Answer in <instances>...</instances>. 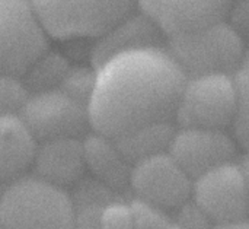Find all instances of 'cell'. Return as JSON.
<instances>
[{"label":"cell","instance_id":"obj_1","mask_svg":"<svg viewBox=\"0 0 249 229\" xmlns=\"http://www.w3.org/2000/svg\"><path fill=\"white\" fill-rule=\"evenodd\" d=\"M188 76L165 45L124 51L95 67L90 130L114 140L174 123Z\"/></svg>","mask_w":249,"mask_h":229},{"label":"cell","instance_id":"obj_2","mask_svg":"<svg viewBox=\"0 0 249 229\" xmlns=\"http://www.w3.org/2000/svg\"><path fill=\"white\" fill-rule=\"evenodd\" d=\"M74 219L66 189L42 178H18L0 194L3 229H73Z\"/></svg>","mask_w":249,"mask_h":229},{"label":"cell","instance_id":"obj_3","mask_svg":"<svg viewBox=\"0 0 249 229\" xmlns=\"http://www.w3.org/2000/svg\"><path fill=\"white\" fill-rule=\"evenodd\" d=\"M50 38L96 39L137 10V0H31Z\"/></svg>","mask_w":249,"mask_h":229},{"label":"cell","instance_id":"obj_4","mask_svg":"<svg viewBox=\"0 0 249 229\" xmlns=\"http://www.w3.org/2000/svg\"><path fill=\"white\" fill-rule=\"evenodd\" d=\"M165 47L185 75H233L245 57L244 35L226 20L166 38Z\"/></svg>","mask_w":249,"mask_h":229},{"label":"cell","instance_id":"obj_5","mask_svg":"<svg viewBox=\"0 0 249 229\" xmlns=\"http://www.w3.org/2000/svg\"><path fill=\"white\" fill-rule=\"evenodd\" d=\"M238 107L233 75L206 73L190 76L181 94L175 121L179 127L226 130Z\"/></svg>","mask_w":249,"mask_h":229},{"label":"cell","instance_id":"obj_6","mask_svg":"<svg viewBox=\"0 0 249 229\" xmlns=\"http://www.w3.org/2000/svg\"><path fill=\"white\" fill-rule=\"evenodd\" d=\"M50 48V37L31 0H0V73L22 77Z\"/></svg>","mask_w":249,"mask_h":229},{"label":"cell","instance_id":"obj_7","mask_svg":"<svg viewBox=\"0 0 249 229\" xmlns=\"http://www.w3.org/2000/svg\"><path fill=\"white\" fill-rule=\"evenodd\" d=\"M19 115L38 143L83 139L90 130L88 107L60 88L29 94Z\"/></svg>","mask_w":249,"mask_h":229},{"label":"cell","instance_id":"obj_8","mask_svg":"<svg viewBox=\"0 0 249 229\" xmlns=\"http://www.w3.org/2000/svg\"><path fill=\"white\" fill-rule=\"evenodd\" d=\"M191 199L214 225L248 219V186L241 162L231 161L197 177Z\"/></svg>","mask_w":249,"mask_h":229},{"label":"cell","instance_id":"obj_9","mask_svg":"<svg viewBox=\"0 0 249 229\" xmlns=\"http://www.w3.org/2000/svg\"><path fill=\"white\" fill-rule=\"evenodd\" d=\"M137 200L163 210L178 209L193 196V178L169 152L143 158L131 165L130 181Z\"/></svg>","mask_w":249,"mask_h":229},{"label":"cell","instance_id":"obj_10","mask_svg":"<svg viewBox=\"0 0 249 229\" xmlns=\"http://www.w3.org/2000/svg\"><path fill=\"white\" fill-rule=\"evenodd\" d=\"M168 152L194 181L201 174L235 161L238 143L226 130L179 127Z\"/></svg>","mask_w":249,"mask_h":229},{"label":"cell","instance_id":"obj_11","mask_svg":"<svg viewBox=\"0 0 249 229\" xmlns=\"http://www.w3.org/2000/svg\"><path fill=\"white\" fill-rule=\"evenodd\" d=\"M233 0H137V7L169 38L225 20Z\"/></svg>","mask_w":249,"mask_h":229},{"label":"cell","instance_id":"obj_12","mask_svg":"<svg viewBox=\"0 0 249 229\" xmlns=\"http://www.w3.org/2000/svg\"><path fill=\"white\" fill-rule=\"evenodd\" d=\"M163 39H166V37L162 31L152 22V19L137 9L95 39L90 50V64L98 67L107 58L124 51L165 45Z\"/></svg>","mask_w":249,"mask_h":229},{"label":"cell","instance_id":"obj_13","mask_svg":"<svg viewBox=\"0 0 249 229\" xmlns=\"http://www.w3.org/2000/svg\"><path fill=\"white\" fill-rule=\"evenodd\" d=\"M38 178L66 189L83 175L85 155L82 139H54L39 142L34 159Z\"/></svg>","mask_w":249,"mask_h":229},{"label":"cell","instance_id":"obj_14","mask_svg":"<svg viewBox=\"0 0 249 229\" xmlns=\"http://www.w3.org/2000/svg\"><path fill=\"white\" fill-rule=\"evenodd\" d=\"M38 142L19 114L0 117V180H18L32 165Z\"/></svg>","mask_w":249,"mask_h":229},{"label":"cell","instance_id":"obj_15","mask_svg":"<svg viewBox=\"0 0 249 229\" xmlns=\"http://www.w3.org/2000/svg\"><path fill=\"white\" fill-rule=\"evenodd\" d=\"M82 142L85 165L105 189L121 190L128 186L131 165L114 139L90 130Z\"/></svg>","mask_w":249,"mask_h":229},{"label":"cell","instance_id":"obj_16","mask_svg":"<svg viewBox=\"0 0 249 229\" xmlns=\"http://www.w3.org/2000/svg\"><path fill=\"white\" fill-rule=\"evenodd\" d=\"M175 132L177 129L174 123L156 124L120 137L115 140V143L124 158L133 165L143 158L168 152Z\"/></svg>","mask_w":249,"mask_h":229},{"label":"cell","instance_id":"obj_17","mask_svg":"<svg viewBox=\"0 0 249 229\" xmlns=\"http://www.w3.org/2000/svg\"><path fill=\"white\" fill-rule=\"evenodd\" d=\"M70 66L69 60L60 51L48 48L34 61L20 79L29 94L55 89L60 86Z\"/></svg>","mask_w":249,"mask_h":229},{"label":"cell","instance_id":"obj_18","mask_svg":"<svg viewBox=\"0 0 249 229\" xmlns=\"http://www.w3.org/2000/svg\"><path fill=\"white\" fill-rule=\"evenodd\" d=\"M238 92L236 115L232 124L233 137L236 143L249 152V53L245 54L242 63L233 73Z\"/></svg>","mask_w":249,"mask_h":229},{"label":"cell","instance_id":"obj_19","mask_svg":"<svg viewBox=\"0 0 249 229\" xmlns=\"http://www.w3.org/2000/svg\"><path fill=\"white\" fill-rule=\"evenodd\" d=\"M95 85V67L90 66H70L60 83V89L88 107Z\"/></svg>","mask_w":249,"mask_h":229},{"label":"cell","instance_id":"obj_20","mask_svg":"<svg viewBox=\"0 0 249 229\" xmlns=\"http://www.w3.org/2000/svg\"><path fill=\"white\" fill-rule=\"evenodd\" d=\"M28 95L22 79L0 73V117L19 114Z\"/></svg>","mask_w":249,"mask_h":229},{"label":"cell","instance_id":"obj_21","mask_svg":"<svg viewBox=\"0 0 249 229\" xmlns=\"http://www.w3.org/2000/svg\"><path fill=\"white\" fill-rule=\"evenodd\" d=\"M98 229H134V216L130 203H107L99 213Z\"/></svg>","mask_w":249,"mask_h":229},{"label":"cell","instance_id":"obj_22","mask_svg":"<svg viewBox=\"0 0 249 229\" xmlns=\"http://www.w3.org/2000/svg\"><path fill=\"white\" fill-rule=\"evenodd\" d=\"M130 205L134 216V229H165L171 224V219L163 209L137 199H134Z\"/></svg>","mask_w":249,"mask_h":229},{"label":"cell","instance_id":"obj_23","mask_svg":"<svg viewBox=\"0 0 249 229\" xmlns=\"http://www.w3.org/2000/svg\"><path fill=\"white\" fill-rule=\"evenodd\" d=\"M178 225L184 229H213V221L190 199L181 208H178Z\"/></svg>","mask_w":249,"mask_h":229},{"label":"cell","instance_id":"obj_24","mask_svg":"<svg viewBox=\"0 0 249 229\" xmlns=\"http://www.w3.org/2000/svg\"><path fill=\"white\" fill-rule=\"evenodd\" d=\"M213 229H249V219H242V221L229 222V224H219V225H214Z\"/></svg>","mask_w":249,"mask_h":229},{"label":"cell","instance_id":"obj_25","mask_svg":"<svg viewBox=\"0 0 249 229\" xmlns=\"http://www.w3.org/2000/svg\"><path fill=\"white\" fill-rule=\"evenodd\" d=\"M241 167L244 170V174H245V180H247V186H248V196H249V152L245 153V156L242 158L241 161Z\"/></svg>","mask_w":249,"mask_h":229},{"label":"cell","instance_id":"obj_26","mask_svg":"<svg viewBox=\"0 0 249 229\" xmlns=\"http://www.w3.org/2000/svg\"><path fill=\"white\" fill-rule=\"evenodd\" d=\"M165 229H184V228H182L181 225H178L177 222H171V224H169V225H168Z\"/></svg>","mask_w":249,"mask_h":229},{"label":"cell","instance_id":"obj_27","mask_svg":"<svg viewBox=\"0 0 249 229\" xmlns=\"http://www.w3.org/2000/svg\"><path fill=\"white\" fill-rule=\"evenodd\" d=\"M1 183H3V181L0 180V194H1V191H3V187H1Z\"/></svg>","mask_w":249,"mask_h":229},{"label":"cell","instance_id":"obj_28","mask_svg":"<svg viewBox=\"0 0 249 229\" xmlns=\"http://www.w3.org/2000/svg\"><path fill=\"white\" fill-rule=\"evenodd\" d=\"M0 229H3V228H1V227H0Z\"/></svg>","mask_w":249,"mask_h":229},{"label":"cell","instance_id":"obj_29","mask_svg":"<svg viewBox=\"0 0 249 229\" xmlns=\"http://www.w3.org/2000/svg\"><path fill=\"white\" fill-rule=\"evenodd\" d=\"M248 35H249V32H248Z\"/></svg>","mask_w":249,"mask_h":229}]
</instances>
